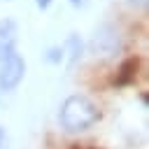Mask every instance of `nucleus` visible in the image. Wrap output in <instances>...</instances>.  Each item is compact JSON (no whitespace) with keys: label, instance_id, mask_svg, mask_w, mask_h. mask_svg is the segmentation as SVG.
I'll use <instances>...</instances> for the list:
<instances>
[{"label":"nucleus","instance_id":"9d476101","mask_svg":"<svg viewBox=\"0 0 149 149\" xmlns=\"http://www.w3.org/2000/svg\"><path fill=\"white\" fill-rule=\"evenodd\" d=\"M51 5H54V0H35V7H37L40 12H47Z\"/></svg>","mask_w":149,"mask_h":149},{"label":"nucleus","instance_id":"423d86ee","mask_svg":"<svg viewBox=\"0 0 149 149\" xmlns=\"http://www.w3.org/2000/svg\"><path fill=\"white\" fill-rule=\"evenodd\" d=\"M137 68H140V58H137V56H128V58H123V61L116 65L114 84L121 86V88L135 84V79H137Z\"/></svg>","mask_w":149,"mask_h":149},{"label":"nucleus","instance_id":"6e6552de","mask_svg":"<svg viewBox=\"0 0 149 149\" xmlns=\"http://www.w3.org/2000/svg\"><path fill=\"white\" fill-rule=\"evenodd\" d=\"M9 147V133H7V128L0 123V149H7Z\"/></svg>","mask_w":149,"mask_h":149},{"label":"nucleus","instance_id":"f257e3e1","mask_svg":"<svg viewBox=\"0 0 149 149\" xmlns=\"http://www.w3.org/2000/svg\"><path fill=\"white\" fill-rule=\"evenodd\" d=\"M102 121V107L100 102L84 93V91H74L68 93L56 109V128L61 135L68 137H81L86 133H91L98 123Z\"/></svg>","mask_w":149,"mask_h":149},{"label":"nucleus","instance_id":"39448f33","mask_svg":"<svg viewBox=\"0 0 149 149\" xmlns=\"http://www.w3.org/2000/svg\"><path fill=\"white\" fill-rule=\"evenodd\" d=\"M16 47H19V23L12 16H5L0 19V61L19 51Z\"/></svg>","mask_w":149,"mask_h":149},{"label":"nucleus","instance_id":"0eeeda50","mask_svg":"<svg viewBox=\"0 0 149 149\" xmlns=\"http://www.w3.org/2000/svg\"><path fill=\"white\" fill-rule=\"evenodd\" d=\"M63 61H65V54H63L61 44H51V47L44 49V63H49V65H63Z\"/></svg>","mask_w":149,"mask_h":149},{"label":"nucleus","instance_id":"9b49d317","mask_svg":"<svg viewBox=\"0 0 149 149\" xmlns=\"http://www.w3.org/2000/svg\"><path fill=\"white\" fill-rule=\"evenodd\" d=\"M68 2H70L72 7H81V5H84V0H68Z\"/></svg>","mask_w":149,"mask_h":149},{"label":"nucleus","instance_id":"20e7f679","mask_svg":"<svg viewBox=\"0 0 149 149\" xmlns=\"http://www.w3.org/2000/svg\"><path fill=\"white\" fill-rule=\"evenodd\" d=\"M61 47H63V54H65V61H63L65 70L74 72L79 68V63L84 61V56H86V42H84V37L79 33H70Z\"/></svg>","mask_w":149,"mask_h":149},{"label":"nucleus","instance_id":"1a4fd4ad","mask_svg":"<svg viewBox=\"0 0 149 149\" xmlns=\"http://www.w3.org/2000/svg\"><path fill=\"white\" fill-rule=\"evenodd\" d=\"M126 2H128L135 12H137V9H142V12H144V9L149 7V0H126Z\"/></svg>","mask_w":149,"mask_h":149},{"label":"nucleus","instance_id":"7ed1b4c3","mask_svg":"<svg viewBox=\"0 0 149 149\" xmlns=\"http://www.w3.org/2000/svg\"><path fill=\"white\" fill-rule=\"evenodd\" d=\"M26 72H28V63L23 58V54L14 51L9 54L7 58L0 61V95L7 98L12 95L26 79Z\"/></svg>","mask_w":149,"mask_h":149},{"label":"nucleus","instance_id":"f03ea898","mask_svg":"<svg viewBox=\"0 0 149 149\" xmlns=\"http://www.w3.org/2000/svg\"><path fill=\"white\" fill-rule=\"evenodd\" d=\"M86 51L98 61L116 58L123 51V33H121V28H116V23H109V21L100 23L93 30L91 40L86 42Z\"/></svg>","mask_w":149,"mask_h":149}]
</instances>
